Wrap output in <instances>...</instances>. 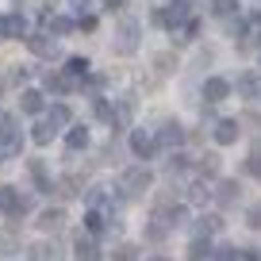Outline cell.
Segmentation results:
<instances>
[{"mask_svg": "<svg viewBox=\"0 0 261 261\" xmlns=\"http://www.w3.org/2000/svg\"><path fill=\"white\" fill-rule=\"evenodd\" d=\"M150 185H154V173H150L146 165H130V169H123V177H119L123 196H142Z\"/></svg>", "mask_w": 261, "mask_h": 261, "instance_id": "1", "label": "cell"}, {"mask_svg": "<svg viewBox=\"0 0 261 261\" xmlns=\"http://www.w3.org/2000/svg\"><path fill=\"white\" fill-rule=\"evenodd\" d=\"M139 35H142L139 19H119V27H115V50L119 54H135L139 50Z\"/></svg>", "mask_w": 261, "mask_h": 261, "instance_id": "2", "label": "cell"}, {"mask_svg": "<svg viewBox=\"0 0 261 261\" xmlns=\"http://www.w3.org/2000/svg\"><path fill=\"white\" fill-rule=\"evenodd\" d=\"M0 150L4 154H19L23 150V130L12 115H0Z\"/></svg>", "mask_w": 261, "mask_h": 261, "instance_id": "3", "label": "cell"}, {"mask_svg": "<svg viewBox=\"0 0 261 261\" xmlns=\"http://www.w3.org/2000/svg\"><path fill=\"white\" fill-rule=\"evenodd\" d=\"M27 207H31V200H27V196H19L12 185H4V188H0V212L8 215V219H23V215H27Z\"/></svg>", "mask_w": 261, "mask_h": 261, "instance_id": "4", "label": "cell"}, {"mask_svg": "<svg viewBox=\"0 0 261 261\" xmlns=\"http://www.w3.org/2000/svg\"><path fill=\"white\" fill-rule=\"evenodd\" d=\"M154 150H158V139L150 130H130V154L139 158V162H150Z\"/></svg>", "mask_w": 261, "mask_h": 261, "instance_id": "5", "label": "cell"}, {"mask_svg": "<svg viewBox=\"0 0 261 261\" xmlns=\"http://www.w3.org/2000/svg\"><path fill=\"white\" fill-rule=\"evenodd\" d=\"M212 196H215V204H219V207H234V204H238V196H242V185H238L234 177H223L219 185H215Z\"/></svg>", "mask_w": 261, "mask_h": 261, "instance_id": "6", "label": "cell"}, {"mask_svg": "<svg viewBox=\"0 0 261 261\" xmlns=\"http://www.w3.org/2000/svg\"><path fill=\"white\" fill-rule=\"evenodd\" d=\"M185 19H188V0H169L165 12H154V23H162V27H177Z\"/></svg>", "mask_w": 261, "mask_h": 261, "instance_id": "7", "label": "cell"}, {"mask_svg": "<svg viewBox=\"0 0 261 261\" xmlns=\"http://www.w3.org/2000/svg\"><path fill=\"white\" fill-rule=\"evenodd\" d=\"M185 135H188V130L180 127L177 119H165V123H162V130H158L154 139H158V146H169V150H177L180 142H185Z\"/></svg>", "mask_w": 261, "mask_h": 261, "instance_id": "8", "label": "cell"}, {"mask_svg": "<svg viewBox=\"0 0 261 261\" xmlns=\"http://www.w3.org/2000/svg\"><path fill=\"white\" fill-rule=\"evenodd\" d=\"M173 230V219H169V207H158L154 215H150V227H146V238L150 242H162L165 234Z\"/></svg>", "mask_w": 261, "mask_h": 261, "instance_id": "9", "label": "cell"}, {"mask_svg": "<svg viewBox=\"0 0 261 261\" xmlns=\"http://www.w3.org/2000/svg\"><path fill=\"white\" fill-rule=\"evenodd\" d=\"M0 35H4V39H23L27 35V19L19 16V12H8V16L0 19Z\"/></svg>", "mask_w": 261, "mask_h": 261, "instance_id": "10", "label": "cell"}, {"mask_svg": "<svg viewBox=\"0 0 261 261\" xmlns=\"http://www.w3.org/2000/svg\"><path fill=\"white\" fill-rule=\"evenodd\" d=\"M238 135H242V123H238V119H219V123H215V142H219V146L238 142Z\"/></svg>", "mask_w": 261, "mask_h": 261, "instance_id": "11", "label": "cell"}, {"mask_svg": "<svg viewBox=\"0 0 261 261\" xmlns=\"http://www.w3.org/2000/svg\"><path fill=\"white\" fill-rule=\"evenodd\" d=\"M27 261H62V250L54 242H31L27 246Z\"/></svg>", "mask_w": 261, "mask_h": 261, "instance_id": "12", "label": "cell"}, {"mask_svg": "<svg viewBox=\"0 0 261 261\" xmlns=\"http://www.w3.org/2000/svg\"><path fill=\"white\" fill-rule=\"evenodd\" d=\"M227 92H230V81H223V77H207V81H204V100H207V104L227 100Z\"/></svg>", "mask_w": 261, "mask_h": 261, "instance_id": "13", "label": "cell"}, {"mask_svg": "<svg viewBox=\"0 0 261 261\" xmlns=\"http://www.w3.org/2000/svg\"><path fill=\"white\" fill-rule=\"evenodd\" d=\"M73 250H77V261H100V246L92 234H77Z\"/></svg>", "mask_w": 261, "mask_h": 261, "instance_id": "14", "label": "cell"}, {"mask_svg": "<svg viewBox=\"0 0 261 261\" xmlns=\"http://www.w3.org/2000/svg\"><path fill=\"white\" fill-rule=\"evenodd\" d=\"M27 50H31V54H39V58H54V54H58V42L46 39V35H27Z\"/></svg>", "mask_w": 261, "mask_h": 261, "instance_id": "15", "label": "cell"}, {"mask_svg": "<svg viewBox=\"0 0 261 261\" xmlns=\"http://www.w3.org/2000/svg\"><path fill=\"white\" fill-rule=\"evenodd\" d=\"M27 173H31V180L39 185V192H54V185H50V177H46L42 158H31V162H27Z\"/></svg>", "mask_w": 261, "mask_h": 261, "instance_id": "16", "label": "cell"}, {"mask_svg": "<svg viewBox=\"0 0 261 261\" xmlns=\"http://www.w3.org/2000/svg\"><path fill=\"white\" fill-rule=\"evenodd\" d=\"M62 227H65V212L62 207H46V212L39 215V230H46V234L50 230H62Z\"/></svg>", "mask_w": 261, "mask_h": 261, "instance_id": "17", "label": "cell"}, {"mask_svg": "<svg viewBox=\"0 0 261 261\" xmlns=\"http://www.w3.org/2000/svg\"><path fill=\"white\" fill-rule=\"evenodd\" d=\"M238 92H242L246 100H257L261 96V77L253 73V69H250V73H242V77H238Z\"/></svg>", "mask_w": 261, "mask_h": 261, "instance_id": "18", "label": "cell"}, {"mask_svg": "<svg viewBox=\"0 0 261 261\" xmlns=\"http://www.w3.org/2000/svg\"><path fill=\"white\" fill-rule=\"evenodd\" d=\"M46 89L58 92V96H65V92H73V77H69V73H50L46 77Z\"/></svg>", "mask_w": 261, "mask_h": 261, "instance_id": "19", "label": "cell"}, {"mask_svg": "<svg viewBox=\"0 0 261 261\" xmlns=\"http://www.w3.org/2000/svg\"><path fill=\"white\" fill-rule=\"evenodd\" d=\"M219 227H223V219H219V215H200V219H196V238L215 234Z\"/></svg>", "mask_w": 261, "mask_h": 261, "instance_id": "20", "label": "cell"}, {"mask_svg": "<svg viewBox=\"0 0 261 261\" xmlns=\"http://www.w3.org/2000/svg\"><path fill=\"white\" fill-rule=\"evenodd\" d=\"M188 261H212V242H207V238H196V242L188 246Z\"/></svg>", "mask_w": 261, "mask_h": 261, "instance_id": "21", "label": "cell"}, {"mask_svg": "<svg viewBox=\"0 0 261 261\" xmlns=\"http://www.w3.org/2000/svg\"><path fill=\"white\" fill-rule=\"evenodd\" d=\"M85 227H89V234H100V230L108 227V215L100 212V207H89V215H85Z\"/></svg>", "mask_w": 261, "mask_h": 261, "instance_id": "22", "label": "cell"}, {"mask_svg": "<svg viewBox=\"0 0 261 261\" xmlns=\"http://www.w3.org/2000/svg\"><path fill=\"white\" fill-rule=\"evenodd\" d=\"M19 108H23L27 115H39V112H42V92L27 89V92H23V100H19Z\"/></svg>", "mask_w": 261, "mask_h": 261, "instance_id": "23", "label": "cell"}, {"mask_svg": "<svg viewBox=\"0 0 261 261\" xmlns=\"http://www.w3.org/2000/svg\"><path fill=\"white\" fill-rule=\"evenodd\" d=\"M50 139H54V127H50V123H35L31 127V142L35 146H50Z\"/></svg>", "mask_w": 261, "mask_h": 261, "instance_id": "24", "label": "cell"}, {"mask_svg": "<svg viewBox=\"0 0 261 261\" xmlns=\"http://www.w3.org/2000/svg\"><path fill=\"white\" fill-rule=\"evenodd\" d=\"M46 123H50V127H69V108H65V104H54V108H50V115H46Z\"/></svg>", "mask_w": 261, "mask_h": 261, "instance_id": "25", "label": "cell"}, {"mask_svg": "<svg viewBox=\"0 0 261 261\" xmlns=\"http://www.w3.org/2000/svg\"><path fill=\"white\" fill-rule=\"evenodd\" d=\"M65 146H69V150H85V146H89V130H85V127H73L69 135H65Z\"/></svg>", "mask_w": 261, "mask_h": 261, "instance_id": "26", "label": "cell"}, {"mask_svg": "<svg viewBox=\"0 0 261 261\" xmlns=\"http://www.w3.org/2000/svg\"><path fill=\"white\" fill-rule=\"evenodd\" d=\"M112 261H139V246L135 242H119L115 253H112Z\"/></svg>", "mask_w": 261, "mask_h": 261, "instance_id": "27", "label": "cell"}, {"mask_svg": "<svg viewBox=\"0 0 261 261\" xmlns=\"http://www.w3.org/2000/svg\"><path fill=\"white\" fill-rule=\"evenodd\" d=\"M46 27H50V35H69V31H73V19H65V16H50V19H46Z\"/></svg>", "mask_w": 261, "mask_h": 261, "instance_id": "28", "label": "cell"}, {"mask_svg": "<svg viewBox=\"0 0 261 261\" xmlns=\"http://www.w3.org/2000/svg\"><path fill=\"white\" fill-rule=\"evenodd\" d=\"M58 196H77V188H81V180H77V177H62V180H58Z\"/></svg>", "mask_w": 261, "mask_h": 261, "instance_id": "29", "label": "cell"}, {"mask_svg": "<svg viewBox=\"0 0 261 261\" xmlns=\"http://www.w3.org/2000/svg\"><path fill=\"white\" fill-rule=\"evenodd\" d=\"M130 115H135V100L123 96V100H119V112H115V123H127ZM115 123H112V127H115Z\"/></svg>", "mask_w": 261, "mask_h": 261, "instance_id": "30", "label": "cell"}, {"mask_svg": "<svg viewBox=\"0 0 261 261\" xmlns=\"http://www.w3.org/2000/svg\"><path fill=\"white\" fill-rule=\"evenodd\" d=\"M165 169H169V173H185V169H188V158L180 154V150H173L169 162H165Z\"/></svg>", "mask_w": 261, "mask_h": 261, "instance_id": "31", "label": "cell"}, {"mask_svg": "<svg viewBox=\"0 0 261 261\" xmlns=\"http://www.w3.org/2000/svg\"><path fill=\"white\" fill-rule=\"evenodd\" d=\"M234 8H238V0H215V4H212V16L227 19V16H230V12H234Z\"/></svg>", "mask_w": 261, "mask_h": 261, "instance_id": "32", "label": "cell"}, {"mask_svg": "<svg viewBox=\"0 0 261 261\" xmlns=\"http://www.w3.org/2000/svg\"><path fill=\"white\" fill-rule=\"evenodd\" d=\"M200 173L215 177V173H219V154H204V158H200Z\"/></svg>", "mask_w": 261, "mask_h": 261, "instance_id": "33", "label": "cell"}, {"mask_svg": "<svg viewBox=\"0 0 261 261\" xmlns=\"http://www.w3.org/2000/svg\"><path fill=\"white\" fill-rule=\"evenodd\" d=\"M65 73L69 77H85L89 73V62H85V58H69V69H65Z\"/></svg>", "mask_w": 261, "mask_h": 261, "instance_id": "34", "label": "cell"}, {"mask_svg": "<svg viewBox=\"0 0 261 261\" xmlns=\"http://www.w3.org/2000/svg\"><path fill=\"white\" fill-rule=\"evenodd\" d=\"M188 200H192V204H204V200H212L207 185H192V188H188Z\"/></svg>", "mask_w": 261, "mask_h": 261, "instance_id": "35", "label": "cell"}, {"mask_svg": "<svg viewBox=\"0 0 261 261\" xmlns=\"http://www.w3.org/2000/svg\"><path fill=\"white\" fill-rule=\"evenodd\" d=\"M154 65H158V73H173L177 58H173V54H158V58H154Z\"/></svg>", "mask_w": 261, "mask_h": 261, "instance_id": "36", "label": "cell"}, {"mask_svg": "<svg viewBox=\"0 0 261 261\" xmlns=\"http://www.w3.org/2000/svg\"><path fill=\"white\" fill-rule=\"evenodd\" d=\"M96 115H100V119H108V123H115V112H112L108 100H96Z\"/></svg>", "mask_w": 261, "mask_h": 261, "instance_id": "37", "label": "cell"}, {"mask_svg": "<svg viewBox=\"0 0 261 261\" xmlns=\"http://www.w3.org/2000/svg\"><path fill=\"white\" fill-rule=\"evenodd\" d=\"M246 223H250L253 230H261V204H253L250 212H246Z\"/></svg>", "mask_w": 261, "mask_h": 261, "instance_id": "38", "label": "cell"}, {"mask_svg": "<svg viewBox=\"0 0 261 261\" xmlns=\"http://www.w3.org/2000/svg\"><path fill=\"white\" fill-rule=\"evenodd\" d=\"M246 173L261 177V154H257V150H253V154H250V162H246Z\"/></svg>", "mask_w": 261, "mask_h": 261, "instance_id": "39", "label": "cell"}, {"mask_svg": "<svg viewBox=\"0 0 261 261\" xmlns=\"http://www.w3.org/2000/svg\"><path fill=\"white\" fill-rule=\"evenodd\" d=\"M0 253H16V238H12V234L0 238Z\"/></svg>", "mask_w": 261, "mask_h": 261, "instance_id": "40", "label": "cell"}, {"mask_svg": "<svg viewBox=\"0 0 261 261\" xmlns=\"http://www.w3.org/2000/svg\"><path fill=\"white\" fill-rule=\"evenodd\" d=\"M27 81V69H12L8 73V85H23Z\"/></svg>", "mask_w": 261, "mask_h": 261, "instance_id": "41", "label": "cell"}, {"mask_svg": "<svg viewBox=\"0 0 261 261\" xmlns=\"http://www.w3.org/2000/svg\"><path fill=\"white\" fill-rule=\"evenodd\" d=\"M104 8H108V12H112V16H115V12H119V8H123V0H104Z\"/></svg>", "mask_w": 261, "mask_h": 261, "instance_id": "42", "label": "cell"}, {"mask_svg": "<svg viewBox=\"0 0 261 261\" xmlns=\"http://www.w3.org/2000/svg\"><path fill=\"white\" fill-rule=\"evenodd\" d=\"M257 46H261V27H257Z\"/></svg>", "mask_w": 261, "mask_h": 261, "instance_id": "43", "label": "cell"}, {"mask_svg": "<svg viewBox=\"0 0 261 261\" xmlns=\"http://www.w3.org/2000/svg\"><path fill=\"white\" fill-rule=\"evenodd\" d=\"M150 261H169V257H150Z\"/></svg>", "mask_w": 261, "mask_h": 261, "instance_id": "44", "label": "cell"}, {"mask_svg": "<svg viewBox=\"0 0 261 261\" xmlns=\"http://www.w3.org/2000/svg\"><path fill=\"white\" fill-rule=\"evenodd\" d=\"M0 96H4V81H0Z\"/></svg>", "mask_w": 261, "mask_h": 261, "instance_id": "45", "label": "cell"}, {"mask_svg": "<svg viewBox=\"0 0 261 261\" xmlns=\"http://www.w3.org/2000/svg\"><path fill=\"white\" fill-rule=\"evenodd\" d=\"M0 162H4V150H0Z\"/></svg>", "mask_w": 261, "mask_h": 261, "instance_id": "46", "label": "cell"}]
</instances>
